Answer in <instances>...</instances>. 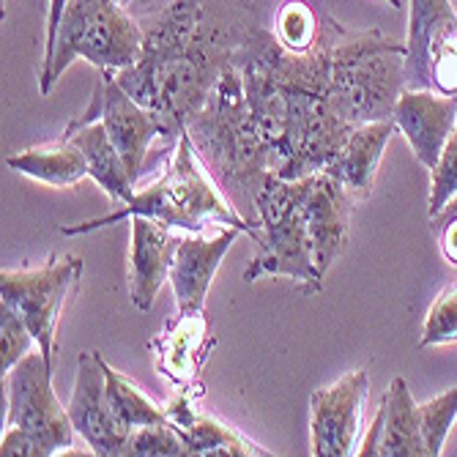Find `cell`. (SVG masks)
<instances>
[{"label": "cell", "mask_w": 457, "mask_h": 457, "mask_svg": "<svg viewBox=\"0 0 457 457\" xmlns=\"http://www.w3.org/2000/svg\"><path fill=\"white\" fill-rule=\"evenodd\" d=\"M140 25L145 33L140 61L112 77L159 115L176 148L187 118L205 104L225 69L236 63L258 20L249 0H168Z\"/></svg>", "instance_id": "2"}, {"label": "cell", "mask_w": 457, "mask_h": 457, "mask_svg": "<svg viewBox=\"0 0 457 457\" xmlns=\"http://www.w3.org/2000/svg\"><path fill=\"white\" fill-rule=\"evenodd\" d=\"M123 454H132V457H179V454H189V449H187V441L179 433V428L164 420V422L137 428L127 438V449H123Z\"/></svg>", "instance_id": "26"}, {"label": "cell", "mask_w": 457, "mask_h": 457, "mask_svg": "<svg viewBox=\"0 0 457 457\" xmlns=\"http://www.w3.org/2000/svg\"><path fill=\"white\" fill-rule=\"evenodd\" d=\"M91 120L104 123L112 145L120 154L123 164H127V170L135 184L143 173V164H145V156H148L154 140L162 137L170 148L168 129H164L159 115L123 91L118 86V79L112 77V71H102L88 107L74 120H69V127H82V123H91Z\"/></svg>", "instance_id": "10"}, {"label": "cell", "mask_w": 457, "mask_h": 457, "mask_svg": "<svg viewBox=\"0 0 457 457\" xmlns=\"http://www.w3.org/2000/svg\"><path fill=\"white\" fill-rule=\"evenodd\" d=\"M441 454H446V457H457V422H454V428H452V433H449V438H446V444H444V452Z\"/></svg>", "instance_id": "33"}, {"label": "cell", "mask_w": 457, "mask_h": 457, "mask_svg": "<svg viewBox=\"0 0 457 457\" xmlns=\"http://www.w3.org/2000/svg\"><path fill=\"white\" fill-rule=\"evenodd\" d=\"M82 277V258L50 255L36 269H4L0 271V302L17 310L28 323L36 348L50 364L58 359V323L66 302L74 296Z\"/></svg>", "instance_id": "7"}, {"label": "cell", "mask_w": 457, "mask_h": 457, "mask_svg": "<svg viewBox=\"0 0 457 457\" xmlns=\"http://www.w3.org/2000/svg\"><path fill=\"white\" fill-rule=\"evenodd\" d=\"M395 135H397L395 120L359 123L351 132V137L345 140L340 156L328 164L326 173L335 176L356 203L367 200L372 195V184H376V173L384 159V151Z\"/></svg>", "instance_id": "19"}, {"label": "cell", "mask_w": 457, "mask_h": 457, "mask_svg": "<svg viewBox=\"0 0 457 457\" xmlns=\"http://www.w3.org/2000/svg\"><path fill=\"white\" fill-rule=\"evenodd\" d=\"M6 168H12L20 176H28L33 181L50 184V187H77L88 170V159L71 140L55 143V145H36L28 151H17L6 156Z\"/></svg>", "instance_id": "22"}, {"label": "cell", "mask_w": 457, "mask_h": 457, "mask_svg": "<svg viewBox=\"0 0 457 457\" xmlns=\"http://www.w3.org/2000/svg\"><path fill=\"white\" fill-rule=\"evenodd\" d=\"M389 6H395V9H400V0H386Z\"/></svg>", "instance_id": "35"}, {"label": "cell", "mask_w": 457, "mask_h": 457, "mask_svg": "<svg viewBox=\"0 0 457 457\" xmlns=\"http://www.w3.org/2000/svg\"><path fill=\"white\" fill-rule=\"evenodd\" d=\"M370 397V376L364 370H351L340 381L312 392V454L348 457L356 454L364 436V411Z\"/></svg>", "instance_id": "11"}, {"label": "cell", "mask_w": 457, "mask_h": 457, "mask_svg": "<svg viewBox=\"0 0 457 457\" xmlns=\"http://www.w3.org/2000/svg\"><path fill=\"white\" fill-rule=\"evenodd\" d=\"M420 420H422V436H425L430 457L441 454L444 444H446V438L457 422V386H452L449 392L422 403Z\"/></svg>", "instance_id": "27"}, {"label": "cell", "mask_w": 457, "mask_h": 457, "mask_svg": "<svg viewBox=\"0 0 457 457\" xmlns=\"http://www.w3.org/2000/svg\"><path fill=\"white\" fill-rule=\"evenodd\" d=\"M55 364L38 351L22 356L6 376V428H22L30 433L45 457L71 449L74 425L69 420V408L61 405L53 389Z\"/></svg>", "instance_id": "8"}, {"label": "cell", "mask_w": 457, "mask_h": 457, "mask_svg": "<svg viewBox=\"0 0 457 457\" xmlns=\"http://www.w3.org/2000/svg\"><path fill=\"white\" fill-rule=\"evenodd\" d=\"M214 343L217 340L203 310H179V315L168 318L159 335L151 337L148 348L159 376H164L173 386H192L200 381V372L214 351Z\"/></svg>", "instance_id": "14"}, {"label": "cell", "mask_w": 457, "mask_h": 457, "mask_svg": "<svg viewBox=\"0 0 457 457\" xmlns=\"http://www.w3.org/2000/svg\"><path fill=\"white\" fill-rule=\"evenodd\" d=\"M454 343H457V282H449L444 290H438V296L428 310L420 348L454 345Z\"/></svg>", "instance_id": "25"}, {"label": "cell", "mask_w": 457, "mask_h": 457, "mask_svg": "<svg viewBox=\"0 0 457 457\" xmlns=\"http://www.w3.org/2000/svg\"><path fill=\"white\" fill-rule=\"evenodd\" d=\"M307 222L310 236L315 246V263L326 271L335 266V261L343 255L351 230V212L356 200L348 195V189L326 170L307 176Z\"/></svg>", "instance_id": "17"}, {"label": "cell", "mask_w": 457, "mask_h": 457, "mask_svg": "<svg viewBox=\"0 0 457 457\" xmlns=\"http://www.w3.org/2000/svg\"><path fill=\"white\" fill-rule=\"evenodd\" d=\"M36 340L30 335L28 323L17 315V310H12L9 304L0 302V372H6L33 351Z\"/></svg>", "instance_id": "28"}, {"label": "cell", "mask_w": 457, "mask_h": 457, "mask_svg": "<svg viewBox=\"0 0 457 457\" xmlns=\"http://www.w3.org/2000/svg\"><path fill=\"white\" fill-rule=\"evenodd\" d=\"M457 195V123L454 132L438 159V164L430 170V200H428V214H438L444 205Z\"/></svg>", "instance_id": "29"}, {"label": "cell", "mask_w": 457, "mask_h": 457, "mask_svg": "<svg viewBox=\"0 0 457 457\" xmlns=\"http://www.w3.org/2000/svg\"><path fill=\"white\" fill-rule=\"evenodd\" d=\"M392 120L397 123V132H403L422 168L433 170L454 132L457 99L436 91L405 88L397 99Z\"/></svg>", "instance_id": "15"}, {"label": "cell", "mask_w": 457, "mask_h": 457, "mask_svg": "<svg viewBox=\"0 0 457 457\" xmlns=\"http://www.w3.org/2000/svg\"><path fill=\"white\" fill-rule=\"evenodd\" d=\"M176 230L159 225L148 217L132 220V249H129V296L140 312H148L164 282H170Z\"/></svg>", "instance_id": "18"}, {"label": "cell", "mask_w": 457, "mask_h": 457, "mask_svg": "<svg viewBox=\"0 0 457 457\" xmlns=\"http://www.w3.org/2000/svg\"><path fill=\"white\" fill-rule=\"evenodd\" d=\"M307 179L287 181L271 176L255 197V220L261 236L255 238L258 253L246 263L244 279L258 282L261 277H285L296 282L304 294H320L323 271L315 263V246L307 222Z\"/></svg>", "instance_id": "5"}, {"label": "cell", "mask_w": 457, "mask_h": 457, "mask_svg": "<svg viewBox=\"0 0 457 457\" xmlns=\"http://www.w3.org/2000/svg\"><path fill=\"white\" fill-rule=\"evenodd\" d=\"M184 129L225 197L246 220L258 222L255 197L274 176V168L266 137L249 110L238 63L225 69L212 96L187 118Z\"/></svg>", "instance_id": "3"}, {"label": "cell", "mask_w": 457, "mask_h": 457, "mask_svg": "<svg viewBox=\"0 0 457 457\" xmlns=\"http://www.w3.org/2000/svg\"><path fill=\"white\" fill-rule=\"evenodd\" d=\"M104 378H107V403L115 417V425L123 436H132L137 428L164 422V405H156L132 378L118 372L112 364L104 361Z\"/></svg>", "instance_id": "23"}, {"label": "cell", "mask_w": 457, "mask_h": 457, "mask_svg": "<svg viewBox=\"0 0 457 457\" xmlns=\"http://www.w3.org/2000/svg\"><path fill=\"white\" fill-rule=\"evenodd\" d=\"M205 386L197 381L192 386H179V392L164 403V417L179 428L187 441L189 454L195 457H261L271 454L266 446L249 441L225 420L203 411L200 400Z\"/></svg>", "instance_id": "13"}, {"label": "cell", "mask_w": 457, "mask_h": 457, "mask_svg": "<svg viewBox=\"0 0 457 457\" xmlns=\"http://www.w3.org/2000/svg\"><path fill=\"white\" fill-rule=\"evenodd\" d=\"M63 140H71L82 154H86L91 179L107 192V197L115 205L129 203L137 195V189H135L137 184L132 181L127 164H123L120 154L115 151L102 120L82 123V127H66Z\"/></svg>", "instance_id": "20"}, {"label": "cell", "mask_w": 457, "mask_h": 457, "mask_svg": "<svg viewBox=\"0 0 457 457\" xmlns=\"http://www.w3.org/2000/svg\"><path fill=\"white\" fill-rule=\"evenodd\" d=\"M118 4H120V6H132V4H135V0H118Z\"/></svg>", "instance_id": "34"}, {"label": "cell", "mask_w": 457, "mask_h": 457, "mask_svg": "<svg viewBox=\"0 0 457 457\" xmlns=\"http://www.w3.org/2000/svg\"><path fill=\"white\" fill-rule=\"evenodd\" d=\"M236 63L274 176L287 181L328 170L359 123L392 120L405 91V41L335 20L310 53H287L255 25Z\"/></svg>", "instance_id": "1"}, {"label": "cell", "mask_w": 457, "mask_h": 457, "mask_svg": "<svg viewBox=\"0 0 457 457\" xmlns=\"http://www.w3.org/2000/svg\"><path fill=\"white\" fill-rule=\"evenodd\" d=\"M384 438L378 446L381 457H430L425 436H422V420H420V403L413 400L405 378H392L384 403Z\"/></svg>", "instance_id": "21"}, {"label": "cell", "mask_w": 457, "mask_h": 457, "mask_svg": "<svg viewBox=\"0 0 457 457\" xmlns=\"http://www.w3.org/2000/svg\"><path fill=\"white\" fill-rule=\"evenodd\" d=\"M145 33L118 0H69L58 33L53 58L41 63L38 91L50 96L55 82L74 61H88L102 71H120L140 61Z\"/></svg>", "instance_id": "6"}, {"label": "cell", "mask_w": 457, "mask_h": 457, "mask_svg": "<svg viewBox=\"0 0 457 457\" xmlns=\"http://www.w3.org/2000/svg\"><path fill=\"white\" fill-rule=\"evenodd\" d=\"M0 454L4 457H45L38 441L22 428H6L4 441H0Z\"/></svg>", "instance_id": "31"}, {"label": "cell", "mask_w": 457, "mask_h": 457, "mask_svg": "<svg viewBox=\"0 0 457 457\" xmlns=\"http://www.w3.org/2000/svg\"><path fill=\"white\" fill-rule=\"evenodd\" d=\"M271 30L287 53H310L320 41L323 20L310 0H282Z\"/></svg>", "instance_id": "24"}, {"label": "cell", "mask_w": 457, "mask_h": 457, "mask_svg": "<svg viewBox=\"0 0 457 457\" xmlns=\"http://www.w3.org/2000/svg\"><path fill=\"white\" fill-rule=\"evenodd\" d=\"M405 88L457 99V12L452 0H411Z\"/></svg>", "instance_id": "9"}, {"label": "cell", "mask_w": 457, "mask_h": 457, "mask_svg": "<svg viewBox=\"0 0 457 457\" xmlns=\"http://www.w3.org/2000/svg\"><path fill=\"white\" fill-rule=\"evenodd\" d=\"M135 217L156 220L159 225L170 228L176 233H203L205 228L217 225V228H236L253 241L261 236V225L246 220L225 197V192L212 179V173L205 170V164L197 156L187 129L181 132L173 148V156L159 181L140 189L129 203L115 205L107 217L88 220L79 225H61V233L82 236V233H94L112 222L135 220Z\"/></svg>", "instance_id": "4"}, {"label": "cell", "mask_w": 457, "mask_h": 457, "mask_svg": "<svg viewBox=\"0 0 457 457\" xmlns=\"http://www.w3.org/2000/svg\"><path fill=\"white\" fill-rule=\"evenodd\" d=\"M66 4H69V0H50V14H47V45H45V58H41V63H47V61L53 58L55 33H58V25H61V17H63Z\"/></svg>", "instance_id": "32"}, {"label": "cell", "mask_w": 457, "mask_h": 457, "mask_svg": "<svg viewBox=\"0 0 457 457\" xmlns=\"http://www.w3.org/2000/svg\"><path fill=\"white\" fill-rule=\"evenodd\" d=\"M430 233L436 236L441 255L457 266V195L444 205L438 214L430 217Z\"/></svg>", "instance_id": "30"}, {"label": "cell", "mask_w": 457, "mask_h": 457, "mask_svg": "<svg viewBox=\"0 0 457 457\" xmlns=\"http://www.w3.org/2000/svg\"><path fill=\"white\" fill-rule=\"evenodd\" d=\"M69 420L77 436L88 444L99 457L123 454L127 436L115 425V417L107 403V378H104V356L99 351H79L77 356V378L69 400Z\"/></svg>", "instance_id": "12"}, {"label": "cell", "mask_w": 457, "mask_h": 457, "mask_svg": "<svg viewBox=\"0 0 457 457\" xmlns=\"http://www.w3.org/2000/svg\"><path fill=\"white\" fill-rule=\"evenodd\" d=\"M238 236L241 230L236 228H220L214 238H203L197 233L179 236L173 249L170 285L181 312H197L205 307V296L212 290L217 269Z\"/></svg>", "instance_id": "16"}]
</instances>
